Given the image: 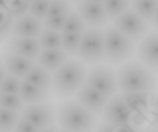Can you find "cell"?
Masks as SVG:
<instances>
[{"mask_svg": "<svg viewBox=\"0 0 158 132\" xmlns=\"http://www.w3.org/2000/svg\"><path fill=\"white\" fill-rule=\"evenodd\" d=\"M115 78L117 90L121 94L152 91L155 85V77L152 71L141 64L138 60H128L123 62L115 73Z\"/></svg>", "mask_w": 158, "mask_h": 132, "instance_id": "cell-1", "label": "cell"}, {"mask_svg": "<svg viewBox=\"0 0 158 132\" xmlns=\"http://www.w3.org/2000/svg\"><path fill=\"white\" fill-rule=\"evenodd\" d=\"M52 75V90L59 98H70L84 84L87 67L77 58H67Z\"/></svg>", "mask_w": 158, "mask_h": 132, "instance_id": "cell-2", "label": "cell"}, {"mask_svg": "<svg viewBox=\"0 0 158 132\" xmlns=\"http://www.w3.org/2000/svg\"><path fill=\"white\" fill-rule=\"evenodd\" d=\"M56 121L61 129L71 132H93L98 124L97 115L85 110L76 99H66L59 104Z\"/></svg>", "mask_w": 158, "mask_h": 132, "instance_id": "cell-3", "label": "cell"}, {"mask_svg": "<svg viewBox=\"0 0 158 132\" xmlns=\"http://www.w3.org/2000/svg\"><path fill=\"white\" fill-rule=\"evenodd\" d=\"M104 33V61L108 64H123L131 60L135 53V41L114 29L107 26Z\"/></svg>", "mask_w": 158, "mask_h": 132, "instance_id": "cell-4", "label": "cell"}, {"mask_svg": "<svg viewBox=\"0 0 158 132\" xmlns=\"http://www.w3.org/2000/svg\"><path fill=\"white\" fill-rule=\"evenodd\" d=\"M103 122L111 126H120V125H131L141 128V125L145 124V117L138 114H132L127 106L121 94H114L108 98L103 112H101Z\"/></svg>", "mask_w": 158, "mask_h": 132, "instance_id": "cell-5", "label": "cell"}, {"mask_svg": "<svg viewBox=\"0 0 158 132\" xmlns=\"http://www.w3.org/2000/svg\"><path fill=\"white\" fill-rule=\"evenodd\" d=\"M77 60L84 64L97 66L104 62V33L100 27H90L81 34L77 47Z\"/></svg>", "mask_w": 158, "mask_h": 132, "instance_id": "cell-6", "label": "cell"}, {"mask_svg": "<svg viewBox=\"0 0 158 132\" xmlns=\"http://www.w3.org/2000/svg\"><path fill=\"white\" fill-rule=\"evenodd\" d=\"M84 84L90 85L108 98L117 94V78H115V71L111 66L106 64L93 66L85 73Z\"/></svg>", "mask_w": 158, "mask_h": 132, "instance_id": "cell-7", "label": "cell"}, {"mask_svg": "<svg viewBox=\"0 0 158 132\" xmlns=\"http://www.w3.org/2000/svg\"><path fill=\"white\" fill-rule=\"evenodd\" d=\"M111 26L117 29L118 31H121L128 38H131L132 41L141 40L150 31V24L145 20H143L135 11H132L131 9H127L124 13L113 18Z\"/></svg>", "mask_w": 158, "mask_h": 132, "instance_id": "cell-8", "label": "cell"}, {"mask_svg": "<svg viewBox=\"0 0 158 132\" xmlns=\"http://www.w3.org/2000/svg\"><path fill=\"white\" fill-rule=\"evenodd\" d=\"M22 118H24L30 124H33L36 128L43 129L52 126L56 122V110L52 102L41 101L36 104H29L23 106Z\"/></svg>", "mask_w": 158, "mask_h": 132, "instance_id": "cell-9", "label": "cell"}, {"mask_svg": "<svg viewBox=\"0 0 158 132\" xmlns=\"http://www.w3.org/2000/svg\"><path fill=\"white\" fill-rule=\"evenodd\" d=\"M137 58L141 64L148 67L151 71L157 70L158 64V41H157V33L155 31H148L145 36L138 40L135 53Z\"/></svg>", "mask_w": 158, "mask_h": 132, "instance_id": "cell-10", "label": "cell"}, {"mask_svg": "<svg viewBox=\"0 0 158 132\" xmlns=\"http://www.w3.org/2000/svg\"><path fill=\"white\" fill-rule=\"evenodd\" d=\"M74 95H76V101L77 102H80L85 110H88L94 115L101 114L107 101H108V97H106L104 94H101L100 91L91 88L87 84L81 85Z\"/></svg>", "mask_w": 158, "mask_h": 132, "instance_id": "cell-11", "label": "cell"}, {"mask_svg": "<svg viewBox=\"0 0 158 132\" xmlns=\"http://www.w3.org/2000/svg\"><path fill=\"white\" fill-rule=\"evenodd\" d=\"M77 11L84 20L85 26L90 27H104L108 23V17L106 14V10L103 7V3H96V2H88L83 0L77 3Z\"/></svg>", "mask_w": 158, "mask_h": 132, "instance_id": "cell-12", "label": "cell"}, {"mask_svg": "<svg viewBox=\"0 0 158 132\" xmlns=\"http://www.w3.org/2000/svg\"><path fill=\"white\" fill-rule=\"evenodd\" d=\"M4 50L19 55H23V57L34 61L41 48L39 46L37 37H13L11 36V38H9L6 46H4Z\"/></svg>", "mask_w": 158, "mask_h": 132, "instance_id": "cell-13", "label": "cell"}, {"mask_svg": "<svg viewBox=\"0 0 158 132\" xmlns=\"http://www.w3.org/2000/svg\"><path fill=\"white\" fill-rule=\"evenodd\" d=\"M2 62H3L4 71L10 75L16 78H20L22 80L24 75L27 74V71L34 66V61L30 58H26L23 55L15 54L11 51H7V50H3L2 51Z\"/></svg>", "mask_w": 158, "mask_h": 132, "instance_id": "cell-14", "label": "cell"}, {"mask_svg": "<svg viewBox=\"0 0 158 132\" xmlns=\"http://www.w3.org/2000/svg\"><path fill=\"white\" fill-rule=\"evenodd\" d=\"M121 95L132 114L147 117L152 110V99L155 98V94L152 91L130 92V94H121Z\"/></svg>", "mask_w": 158, "mask_h": 132, "instance_id": "cell-15", "label": "cell"}, {"mask_svg": "<svg viewBox=\"0 0 158 132\" xmlns=\"http://www.w3.org/2000/svg\"><path fill=\"white\" fill-rule=\"evenodd\" d=\"M41 29H43L41 20H37L36 17L27 13L13 20L10 34L13 37H37L40 34Z\"/></svg>", "mask_w": 158, "mask_h": 132, "instance_id": "cell-16", "label": "cell"}, {"mask_svg": "<svg viewBox=\"0 0 158 132\" xmlns=\"http://www.w3.org/2000/svg\"><path fill=\"white\" fill-rule=\"evenodd\" d=\"M69 58V55L63 51L61 48H44L40 50L37 55V64L43 67L48 73H53L61 66L63 62Z\"/></svg>", "mask_w": 158, "mask_h": 132, "instance_id": "cell-17", "label": "cell"}, {"mask_svg": "<svg viewBox=\"0 0 158 132\" xmlns=\"http://www.w3.org/2000/svg\"><path fill=\"white\" fill-rule=\"evenodd\" d=\"M130 7L150 26L157 27V0H131Z\"/></svg>", "mask_w": 158, "mask_h": 132, "instance_id": "cell-18", "label": "cell"}, {"mask_svg": "<svg viewBox=\"0 0 158 132\" xmlns=\"http://www.w3.org/2000/svg\"><path fill=\"white\" fill-rule=\"evenodd\" d=\"M19 95H20L23 102L26 104V105H29V104H36V102H41V101H47V99L50 98V95H52V91H48V90H41V88L30 84V82L22 81Z\"/></svg>", "mask_w": 158, "mask_h": 132, "instance_id": "cell-19", "label": "cell"}, {"mask_svg": "<svg viewBox=\"0 0 158 132\" xmlns=\"http://www.w3.org/2000/svg\"><path fill=\"white\" fill-rule=\"evenodd\" d=\"M23 81L30 82V84L36 85V87L41 88V90H52V74L47 70H44L43 67H40L39 64H34L27 74L23 77Z\"/></svg>", "mask_w": 158, "mask_h": 132, "instance_id": "cell-20", "label": "cell"}, {"mask_svg": "<svg viewBox=\"0 0 158 132\" xmlns=\"http://www.w3.org/2000/svg\"><path fill=\"white\" fill-rule=\"evenodd\" d=\"M85 30H87V26H85L84 20L81 18L77 10L71 9L66 16L61 33H84Z\"/></svg>", "mask_w": 158, "mask_h": 132, "instance_id": "cell-21", "label": "cell"}, {"mask_svg": "<svg viewBox=\"0 0 158 132\" xmlns=\"http://www.w3.org/2000/svg\"><path fill=\"white\" fill-rule=\"evenodd\" d=\"M37 41L41 50L44 48H60L61 47V31L41 29L40 34L37 36Z\"/></svg>", "mask_w": 158, "mask_h": 132, "instance_id": "cell-22", "label": "cell"}, {"mask_svg": "<svg viewBox=\"0 0 158 132\" xmlns=\"http://www.w3.org/2000/svg\"><path fill=\"white\" fill-rule=\"evenodd\" d=\"M131 0H103V7L106 10V14L108 20H113L121 13H124L127 9H130Z\"/></svg>", "mask_w": 158, "mask_h": 132, "instance_id": "cell-23", "label": "cell"}, {"mask_svg": "<svg viewBox=\"0 0 158 132\" xmlns=\"http://www.w3.org/2000/svg\"><path fill=\"white\" fill-rule=\"evenodd\" d=\"M81 34L83 33H61V47L60 48L69 57L76 55L77 47L81 40Z\"/></svg>", "mask_w": 158, "mask_h": 132, "instance_id": "cell-24", "label": "cell"}, {"mask_svg": "<svg viewBox=\"0 0 158 132\" xmlns=\"http://www.w3.org/2000/svg\"><path fill=\"white\" fill-rule=\"evenodd\" d=\"M19 112L0 108V132H13L19 119Z\"/></svg>", "mask_w": 158, "mask_h": 132, "instance_id": "cell-25", "label": "cell"}, {"mask_svg": "<svg viewBox=\"0 0 158 132\" xmlns=\"http://www.w3.org/2000/svg\"><path fill=\"white\" fill-rule=\"evenodd\" d=\"M23 106H24V102L22 101L19 94H3V92H0V108L20 112L23 110Z\"/></svg>", "mask_w": 158, "mask_h": 132, "instance_id": "cell-26", "label": "cell"}, {"mask_svg": "<svg viewBox=\"0 0 158 132\" xmlns=\"http://www.w3.org/2000/svg\"><path fill=\"white\" fill-rule=\"evenodd\" d=\"M73 9V3L70 0H50L47 7V16H67V13Z\"/></svg>", "mask_w": 158, "mask_h": 132, "instance_id": "cell-27", "label": "cell"}, {"mask_svg": "<svg viewBox=\"0 0 158 132\" xmlns=\"http://www.w3.org/2000/svg\"><path fill=\"white\" fill-rule=\"evenodd\" d=\"M30 3L26 0H6V11L13 18L22 17L29 13Z\"/></svg>", "mask_w": 158, "mask_h": 132, "instance_id": "cell-28", "label": "cell"}, {"mask_svg": "<svg viewBox=\"0 0 158 132\" xmlns=\"http://www.w3.org/2000/svg\"><path fill=\"white\" fill-rule=\"evenodd\" d=\"M20 85H22L20 78H16L10 74H6L4 78L2 80V84H0V92H3V94H19Z\"/></svg>", "mask_w": 158, "mask_h": 132, "instance_id": "cell-29", "label": "cell"}, {"mask_svg": "<svg viewBox=\"0 0 158 132\" xmlns=\"http://www.w3.org/2000/svg\"><path fill=\"white\" fill-rule=\"evenodd\" d=\"M47 7L48 0H31L29 6V14L43 22V18L47 16Z\"/></svg>", "mask_w": 158, "mask_h": 132, "instance_id": "cell-30", "label": "cell"}, {"mask_svg": "<svg viewBox=\"0 0 158 132\" xmlns=\"http://www.w3.org/2000/svg\"><path fill=\"white\" fill-rule=\"evenodd\" d=\"M13 20H15V18L11 17L7 11L0 9V43L4 41V38L10 34V29H11V24H13Z\"/></svg>", "mask_w": 158, "mask_h": 132, "instance_id": "cell-31", "label": "cell"}, {"mask_svg": "<svg viewBox=\"0 0 158 132\" xmlns=\"http://www.w3.org/2000/svg\"><path fill=\"white\" fill-rule=\"evenodd\" d=\"M64 20H66V16H52V17H44L41 24H43V29L61 31Z\"/></svg>", "mask_w": 158, "mask_h": 132, "instance_id": "cell-32", "label": "cell"}, {"mask_svg": "<svg viewBox=\"0 0 158 132\" xmlns=\"http://www.w3.org/2000/svg\"><path fill=\"white\" fill-rule=\"evenodd\" d=\"M13 131H16V132H39L40 129L36 128V126H34L33 124H30L29 121H26L24 118L19 117V119H17V122H16Z\"/></svg>", "mask_w": 158, "mask_h": 132, "instance_id": "cell-33", "label": "cell"}, {"mask_svg": "<svg viewBox=\"0 0 158 132\" xmlns=\"http://www.w3.org/2000/svg\"><path fill=\"white\" fill-rule=\"evenodd\" d=\"M113 132H143L141 128L131 126V125H120V126H113Z\"/></svg>", "mask_w": 158, "mask_h": 132, "instance_id": "cell-34", "label": "cell"}, {"mask_svg": "<svg viewBox=\"0 0 158 132\" xmlns=\"http://www.w3.org/2000/svg\"><path fill=\"white\" fill-rule=\"evenodd\" d=\"M39 132H59V128H57V126H54V125H52V126H47V128L40 129Z\"/></svg>", "mask_w": 158, "mask_h": 132, "instance_id": "cell-35", "label": "cell"}, {"mask_svg": "<svg viewBox=\"0 0 158 132\" xmlns=\"http://www.w3.org/2000/svg\"><path fill=\"white\" fill-rule=\"evenodd\" d=\"M4 75H6V71H4L3 62H2V58H0V84H2V80L4 78Z\"/></svg>", "mask_w": 158, "mask_h": 132, "instance_id": "cell-36", "label": "cell"}, {"mask_svg": "<svg viewBox=\"0 0 158 132\" xmlns=\"http://www.w3.org/2000/svg\"><path fill=\"white\" fill-rule=\"evenodd\" d=\"M0 9L6 10V0H0Z\"/></svg>", "mask_w": 158, "mask_h": 132, "instance_id": "cell-37", "label": "cell"}, {"mask_svg": "<svg viewBox=\"0 0 158 132\" xmlns=\"http://www.w3.org/2000/svg\"><path fill=\"white\" fill-rule=\"evenodd\" d=\"M88 2H96V3H103V0H88Z\"/></svg>", "mask_w": 158, "mask_h": 132, "instance_id": "cell-38", "label": "cell"}, {"mask_svg": "<svg viewBox=\"0 0 158 132\" xmlns=\"http://www.w3.org/2000/svg\"><path fill=\"white\" fill-rule=\"evenodd\" d=\"M71 3H80V2H83V0H70Z\"/></svg>", "mask_w": 158, "mask_h": 132, "instance_id": "cell-39", "label": "cell"}, {"mask_svg": "<svg viewBox=\"0 0 158 132\" xmlns=\"http://www.w3.org/2000/svg\"><path fill=\"white\" fill-rule=\"evenodd\" d=\"M147 132H157V129H155V128H150Z\"/></svg>", "mask_w": 158, "mask_h": 132, "instance_id": "cell-40", "label": "cell"}, {"mask_svg": "<svg viewBox=\"0 0 158 132\" xmlns=\"http://www.w3.org/2000/svg\"><path fill=\"white\" fill-rule=\"evenodd\" d=\"M59 132H71V131H67V129H59Z\"/></svg>", "mask_w": 158, "mask_h": 132, "instance_id": "cell-41", "label": "cell"}, {"mask_svg": "<svg viewBox=\"0 0 158 132\" xmlns=\"http://www.w3.org/2000/svg\"><path fill=\"white\" fill-rule=\"evenodd\" d=\"M26 2H29V3H30V2H31V0H26Z\"/></svg>", "mask_w": 158, "mask_h": 132, "instance_id": "cell-42", "label": "cell"}, {"mask_svg": "<svg viewBox=\"0 0 158 132\" xmlns=\"http://www.w3.org/2000/svg\"><path fill=\"white\" fill-rule=\"evenodd\" d=\"M13 132H16V131H13Z\"/></svg>", "mask_w": 158, "mask_h": 132, "instance_id": "cell-43", "label": "cell"}, {"mask_svg": "<svg viewBox=\"0 0 158 132\" xmlns=\"http://www.w3.org/2000/svg\"><path fill=\"white\" fill-rule=\"evenodd\" d=\"M48 2H50V0H48Z\"/></svg>", "mask_w": 158, "mask_h": 132, "instance_id": "cell-44", "label": "cell"}]
</instances>
